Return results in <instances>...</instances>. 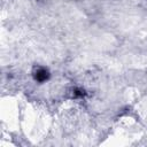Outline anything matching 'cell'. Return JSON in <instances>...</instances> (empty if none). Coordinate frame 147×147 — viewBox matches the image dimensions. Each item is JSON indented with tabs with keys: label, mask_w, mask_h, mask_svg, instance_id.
Here are the masks:
<instances>
[{
	"label": "cell",
	"mask_w": 147,
	"mask_h": 147,
	"mask_svg": "<svg viewBox=\"0 0 147 147\" xmlns=\"http://www.w3.org/2000/svg\"><path fill=\"white\" fill-rule=\"evenodd\" d=\"M33 78L39 83L46 82L49 78V71L44 67H37L33 70Z\"/></svg>",
	"instance_id": "obj_1"
},
{
	"label": "cell",
	"mask_w": 147,
	"mask_h": 147,
	"mask_svg": "<svg viewBox=\"0 0 147 147\" xmlns=\"http://www.w3.org/2000/svg\"><path fill=\"white\" fill-rule=\"evenodd\" d=\"M74 95L75 96H84L85 95V92L83 88H75L74 90Z\"/></svg>",
	"instance_id": "obj_2"
}]
</instances>
